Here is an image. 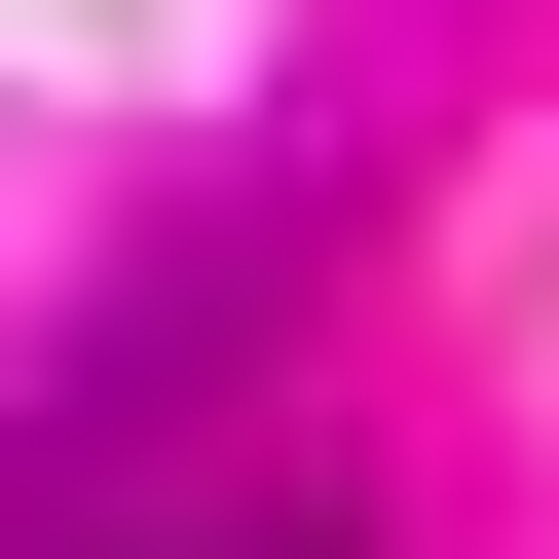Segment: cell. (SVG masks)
I'll list each match as a JSON object with an SVG mask.
<instances>
[{"instance_id": "cell-1", "label": "cell", "mask_w": 559, "mask_h": 559, "mask_svg": "<svg viewBox=\"0 0 559 559\" xmlns=\"http://www.w3.org/2000/svg\"><path fill=\"white\" fill-rule=\"evenodd\" d=\"M112 559H373V522H299V485H224V522H112Z\"/></svg>"}]
</instances>
